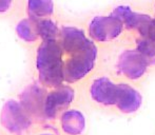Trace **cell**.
Instances as JSON below:
<instances>
[{"label":"cell","instance_id":"cell-6","mask_svg":"<svg viewBox=\"0 0 155 135\" xmlns=\"http://www.w3.org/2000/svg\"><path fill=\"white\" fill-rule=\"evenodd\" d=\"M45 90L37 84H30L25 89L20 96V104L30 117L37 119L45 118Z\"/></svg>","mask_w":155,"mask_h":135},{"label":"cell","instance_id":"cell-13","mask_svg":"<svg viewBox=\"0 0 155 135\" xmlns=\"http://www.w3.org/2000/svg\"><path fill=\"white\" fill-rule=\"evenodd\" d=\"M55 5L54 0H28V17L37 21L43 18H49L54 14Z\"/></svg>","mask_w":155,"mask_h":135},{"label":"cell","instance_id":"cell-3","mask_svg":"<svg viewBox=\"0 0 155 135\" xmlns=\"http://www.w3.org/2000/svg\"><path fill=\"white\" fill-rule=\"evenodd\" d=\"M1 125L5 130L14 134H21L30 127V116L20 102L10 99L4 104L0 116Z\"/></svg>","mask_w":155,"mask_h":135},{"label":"cell","instance_id":"cell-18","mask_svg":"<svg viewBox=\"0 0 155 135\" xmlns=\"http://www.w3.org/2000/svg\"><path fill=\"white\" fill-rule=\"evenodd\" d=\"M14 0H0V14H5L12 8Z\"/></svg>","mask_w":155,"mask_h":135},{"label":"cell","instance_id":"cell-7","mask_svg":"<svg viewBox=\"0 0 155 135\" xmlns=\"http://www.w3.org/2000/svg\"><path fill=\"white\" fill-rule=\"evenodd\" d=\"M74 96H75V92L69 86H60L58 88H54V90L51 91L45 97V118H55L60 111L68 108L72 104Z\"/></svg>","mask_w":155,"mask_h":135},{"label":"cell","instance_id":"cell-5","mask_svg":"<svg viewBox=\"0 0 155 135\" xmlns=\"http://www.w3.org/2000/svg\"><path fill=\"white\" fill-rule=\"evenodd\" d=\"M152 64L147 57L137 50H126L120 54L116 68L120 74L130 79H138Z\"/></svg>","mask_w":155,"mask_h":135},{"label":"cell","instance_id":"cell-4","mask_svg":"<svg viewBox=\"0 0 155 135\" xmlns=\"http://www.w3.org/2000/svg\"><path fill=\"white\" fill-rule=\"evenodd\" d=\"M124 28L123 22L112 15L95 16L89 25V35L94 41L106 42L117 38Z\"/></svg>","mask_w":155,"mask_h":135},{"label":"cell","instance_id":"cell-2","mask_svg":"<svg viewBox=\"0 0 155 135\" xmlns=\"http://www.w3.org/2000/svg\"><path fill=\"white\" fill-rule=\"evenodd\" d=\"M96 58H97V47L93 42V40L89 39L81 49L69 54L64 59V64H63L64 81L73 84L82 79L94 69Z\"/></svg>","mask_w":155,"mask_h":135},{"label":"cell","instance_id":"cell-12","mask_svg":"<svg viewBox=\"0 0 155 135\" xmlns=\"http://www.w3.org/2000/svg\"><path fill=\"white\" fill-rule=\"evenodd\" d=\"M86 127V119L81 112L77 110H68L61 116V128L69 135H79Z\"/></svg>","mask_w":155,"mask_h":135},{"label":"cell","instance_id":"cell-1","mask_svg":"<svg viewBox=\"0 0 155 135\" xmlns=\"http://www.w3.org/2000/svg\"><path fill=\"white\" fill-rule=\"evenodd\" d=\"M63 51L58 39L41 40L36 52V69L39 81L49 88H58L64 81Z\"/></svg>","mask_w":155,"mask_h":135},{"label":"cell","instance_id":"cell-8","mask_svg":"<svg viewBox=\"0 0 155 135\" xmlns=\"http://www.w3.org/2000/svg\"><path fill=\"white\" fill-rule=\"evenodd\" d=\"M112 16L123 22L124 27L128 30H136L139 35H143L147 30L148 25L152 21V17L143 13L133 12L128 5H118L111 12Z\"/></svg>","mask_w":155,"mask_h":135},{"label":"cell","instance_id":"cell-11","mask_svg":"<svg viewBox=\"0 0 155 135\" xmlns=\"http://www.w3.org/2000/svg\"><path fill=\"white\" fill-rule=\"evenodd\" d=\"M143 97L140 93L135 90L133 87L127 84H118V96H117L116 106L121 112L133 113L141 106Z\"/></svg>","mask_w":155,"mask_h":135},{"label":"cell","instance_id":"cell-17","mask_svg":"<svg viewBox=\"0 0 155 135\" xmlns=\"http://www.w3.org/2000/svg\"><path fill=\"white\" fill-rule=\"evenodd\" d=\"M143 37H148V38H151L155 40V18L152 19V21L150 22V25H148L146 32L141 35Z\"/></svg>","mask_w":155,"mask_h":135},{"label":"cell","instance_id":"cell-19","mask_svg":"<svg viewBox=\"0 0 155 135\" xmlns=\"http://www.w3.org/2000/svg\"><path fill=\"white\" fill-rule=\"evenodd\" d=\"M40 135H52V134H49V133H43V134H40Z\"/></svg>","mask_w":155,"mask_h":135},{"label":"cell","instance_id":"cell-15","mask_svg":"<svg viewBox=\"0 0 155 135\" xmlns=\"http://www.w3.org/2000/svg\"><path fill=\"white\" fill-rule=\"evenodd\" d=\"M36 30L39 39L41 40H51V39H58L60 29L57 23L49 18H43L36 21Z\"/></svg>","mask_w":155,"mask_h":135},{"label":"cell","instance_id":"cell-16","mask_svg":"<svg viewBox=\"0 0 155 135\" xmlns=\"http://www.w3.org/2000/svg\"><path fill=\"white\" fill-rule=\"evenodd\" d=\"M136 50L147 57L152 64H155V40L140 36L136 40Z\"/></svg>","mask_w":155,"mask_h":135},{"label":"cell","instance_id":"cell-10","mask_svg":"<svg viewBox=\"0 0 155 135\" xmlns=\"http://www.w3.org/2000/svg\"><path fill=\"white\" fill-rule=\"evenodd\" d=\"M88 40L89 38L86 36V33L79 28L72 27V25H63L60 29L58 41L61 45L64 55H69L81 49Z\"/></svg>","mask_w":155,"mask_h":135},{"label":"cell","instance_id":"cell-9","mask_svg":"<svg viewBox=\"0 0 155 135\" xmlns=\"http://www.w3.org/2000/svg\"><path fill=\"white\" fill-rule=\"evenodd\" d=\"M93 100L104 106L116 104L118 96V84H115L108 77H99L93 81L90 89Z\"/></svg>","mask_w":155,"mask_h":135},{"label":"cell","instance_id":"cell-14","mask_svg":"<svg viewBox=\"0 0 155 135\" xmlns=\"http://www.w3.org/2000/svg\"><path fill=\"white\" fill-rule=\"evenodd\" d=\"M16 33L21 40L28 43L36 42L39 39L36 30V21L33 20L30 17L21 19L17 23Z\"/></svg>","mask_w":155,"mask_h":135}]
</instances>
